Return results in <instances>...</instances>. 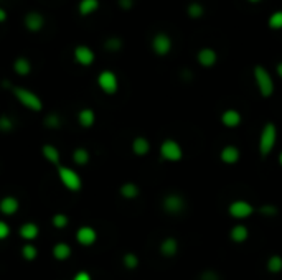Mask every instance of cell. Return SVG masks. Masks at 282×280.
<instances>
[{
  "mask_svg": "<svg viewBox=\"0 0 282 280\" xmlns=\"http://www.w3.org/2000/svg\"><path fill=\"white\" fill-rule=\"evenodd\" d=\"M160 155L163 160H167V162H180L183 158V150L177 140L167 139V140H163L160 145Z\"/></svg>",
  "mask_w": 282,
  "mask_h": 280,
  "instance_id": "8992f818",
  "label": "cell"
},
{
  "mask_svg": "<svg viewBox=\"0 0 282 280\" xmlns=\"http://www.w3.org/2000/svg\"><path fill=\"white\" fill-rule=\"evenodd\" d=\"M43 124H45V127H48V129L56 130V129H60V127H61V117L56 112H51L45 117Z\"/></svg>",
  "mask_w": 282,
  "mask_h": 280,
  "instance_id": "4dcf8cb0",
  "label": "cell"
},
{
  "mask_svg": "<svg viewBox=\"0 0 282 280\" xmlns=\"http://www.w3.org/2000/svg\"><path fill=\"white\" fill-rule=\"evenodd\" d=\"M276 69H277V74H279L281 78H282V61H281L279 64H277V68H276Z\"/></svg>",
  "mask_w": 282,
  "mask_h": 280,
  "instance_id": "7bdbcfd3",
  "label": "cell"
},
{
  "mask_svg": "<svg viewBox=\"0 0 282 280\" xmlns=\"http://www.w3.org/2000/svg\"><path fill=\"white\" fill-rule=\"evenodd\" d=\"M178 252V243L175 237H165L160 243V254L163 257H175Z\"/></svg>",
  "mask_w": 282,
  "mask_h": 280,
  "instance_id": "44dd1931",
  "label": "cell"
},
{
  "mask_svg": "<svg viewBox=\"0 0 282 280\" xmlns=\"http://www.w3.org/2000/svg\"><path fill=\"white\" fill-rule=\"evenodd\" d=\"M239 156H241V152H239L238 147L234 145H226L219 154V158H221L223 163L226 165H234L239 162Z\"/></svg>",
  "mask_w": 282,
  "mask_h": 280,
  "instance_id": "2e32d148",
  "label": "cell"
},
{
  "mask_svg": "<svg viewBox=\"0 0 282 280\" xmlns=\"http://www.w3.org/2000/svg\"><path fill=\"white\" fill-rule=\"evenodd\" d=\"M267 270H269L271 274H279L282 272V257L281 255H271L269 259H267Z\"/></svg>",
  "mask_w": 282,
  "mask_h": 280,
  "instance_id": "f546056e",
  "label": "cell"
},
{
  "mask_svg": "<svg viewBox=\"0 0 282 280\" xmlns=\"http://www.w3.org/2000/svg\"><path fill=\"white\" fill-rule=\"evenodd\" d=\"M89 160H91V155H89L88 149H84V147H78V149L73 150V162L76 163L78 167H84V165H88Z\"/></svg>",
  "mask_w": 282,
  "mask_h": 280,
  "instance_id": "4316f807",
  "label": "cell"
},
{
  "mask_svg": "<svg viewBox=\"0 0 282 280\" xmlns=\"http://www.w3.org/2000/svg\"><path fill=\"white\" fill-rule=\"evenodd\" d=\"M130 149H132V152L137 156H144L150 152V142L145 139V137H135V139L132 140Z\"/></svg>",
  "mask_w": 282,
  "mask_h": 280,
  "instance_id": "7402d4cb",
  "label": "cell"
},
{
  "mask_svg": "<svg viewBox=\"0 0 282 280\" xmlns=\"http://www.w3.org/2000/svg\"><path fill=\"white\" fill-rule=\"evenodd\" d=\"M229 237H231V241L233 243H236V244H243L244 241H248V237H249V231H248V227L246 226H243V224H236V226H233V229L229 231Z\"/></svg>",
  "mask_w": 282,
  "mask_h": 280,
  "instance_id": "cb8c5ba5",
  "label": "cell"
},
{
  "mask_svg": "<svg viewBox=\"0 0 282 280\" xmlns=\"http://www.w3.org/2000/svg\"><path fill=\"white\" fill-rule=\"evenodd\" d=\"M162 206H163V210H165L167 215L177 216V215H180L183 210H185L187 203H185V198H183L182 194L170 193V194H167V196L163 198Z\"/></svg>",
  "mask_w": 282,
  "mask_h": 280,
  "instance_id": "52a82bcc",
  "label": "cell"
},
{
  "mask_svg": "<svg viewBox=\"0 0 282 280\" xmlns=\"http://www.w3.org/2000/svg\"><path fill=\"white\" fill-rule=\"evenodd\" d=\"M22 257L28 260V262H33V260L38 257V249L33 243H25L22 248Z\"/></svg>",
  "mask_w": 282,
  "mask_h": 280,
  "instance_id": "83f0119b",
  "label": "cell"
},
{
  "mask_svg": "<svg viewBox=\"0 0 282 280\" xmlns=\"http://www.w3.org/2000/svg\"><path fill=\"white\" fill-rule=\"evenodd\" d=\"M13 71L18 74V76H28L31 73V63L30 60L25 58V56H18L13 61Z\"/></svg>",
  "mask_w": 282,
  "mask_h": 280,
  "instance_id": "603a6c76",
  "label": "cell"
},
{
  "mask_svg": "<svg viewBox=\"0 0 282 280\" xmlns=\"http://www.w3.org/2000/svg\"><path fill=\"white\" fill-rule=\"evenodd\" d=\"M221 122L224 127H228V129H234V127H238L241 124V114L238 111H234V109H228V111H224L221 114Z\"/></svg>",
  "mask_w": 282,
  "mask_h": 280,
  "instance_id": "ffe728a7",
  "label": "cell"
},
{
  "mask_svg": "<svg viewBox=\"0 0 282 280\" xmlns=\"http://www.w3.org/2000/svg\"><path fill=\"white\" fill-rule=\"evenodd\" d=\"M73 250H71V246H69L68 243H56L53 246V249H51V255L60 260V262H63V260H68L69 257H71Z\"/></svg>",
  "mask_w": 282,
  "mask_h": 280,
  "instance_id": "e0dca14e",
  "label": "cell"
},
{
  "mask_svg": "<svg viewBox=\"0 0 282 280\" xmlns=\"http://www.w3.org/2000/svg\"><path fill=\"white\" fill-rule=\"evenodd\" d=\"M277 140V129L272 122H267V124L262 127L261 137H259V154L261 156H267L272 152Z\"/></svg>",
  "mask_w": 282,
  "mask_h": 280,
  "instance_id": "3957f363",
  "label": "cell"
},
{
  "mask_svg": "<svg viewBox=\"0 0 282 280\" xmlns=\"http://www.w3.org/2000/svg\"><path fill=\"white\" fill-rule=\"evenodd\" d=\"M7 17H8L7 10H5V8H3V7H0V23L7 22Z\"/></svg>",
  "mask_w": 282,
  "mask_h": 280,
  "instance_id": "b9f144b4",
  "label": "cell"
},
{
  "mask_svg": "<svg viewBox=\"0 0 282 280\" xmlns=\"http://www.w3.org/2000/svg\"><path fill=\"white\" fill-rule=\"evenodd\" d=\"M198 280H221V279H219V274H216L215 270H205V272L200 274Z\"/></svg>",
  "mask_w": 282,
  "mask_h": 280,
  "instance_id": "74e56055",
  "label": "cell"
},
{
  "mask_svg": "<svg viewBox=\"0 0 282 280\" xmlns=\"http://www.w3.org/2000/svg\"><path fill=\"white\" fill-rule=\"evenodd\" d=\"M56 172H58L60 183L63 185L68 191L76 193L83 188V180H81V177H79V173L76 172V170H73L71 167H66V165H60Z\"/></svg>",
  "mask_w": 282,
  "mask_h": 280,
  "instance_id": "7a4b0ae2",
  "label": "cell"
},
{
  "mask_svg": "<svg viewBox=\"0 0 282 280\" xmlns=\"http://www.w3.org/2000/svg\"><path fill=\"white\" fill-rule=\"evenodd\" d=\"M122 264H124L125 269L135 270V269L139 267V257L134 252H127V254L124 255V257H122Z\"/></svg>",
  "mask_w": 282,
  "mask_h": 280,
  "instance_id": "1f68e13d",
  "label": "cell"
},
{
  "mask_svg": "<svg viewBox=\"0 0 282 280\" xmlns=\"http://www.w3.org/2000/svg\"><path fill=\"white\" fill-rule=\"evenodd\" d=\"M152 48L158 56H165L172 50V40L167 33H157L152 40Z\"/></svg>",
  "mask_w": 282,
  "mask_h": 280,
  "instance_id": "30bf717a",
  "label": "cell"
},
{
  "mask_svg": "<svg viewBox=\"0 0 282 280\" xmlns=\"http://www.w3.org/2000/svg\"><path fill=\"white\" fill-rule=\"evenodd\" d=\"M134 5V0H119V7L122 10H130Z\"/></svg>",
  "mask_w": 282,
  "mask_h": 280,
  "instance_id": "60d3db41",
  "label": "cell"
},
{
  "mask_svg": "<svg viewBox=\"0 0 282 280\" xmlns=\"http://www.w3.org/2000/svg\"><path fill=\"white\" fill-rule=\"evenodd\" d=\"M23 25L28 31H40L45 27V17L40 12H28L23 17Z\"/></svg>",
  "mask_w": 282,
  "mask_h": 280,
  "instance_id": "7c38bea8",
  "label": "cell"
},
{
  "mask_svg": "<svg viewBox=\"0 0 282 280\" xmlns=\"http://www.w3.org/2000/svg\"><path fill=\"white\" fill-rule=\"evenodd\" d=\"M279 165H281V167H282V152H281V154H279Z\"/></svg>",
  "mask_w": 282,
  "mask_h": 280,
  "instance_id": "ee69618b",
  "label": "cell"
},
{
  "mask_svg": "<svg viewBox=\"0 0 282 280\" xmlns=\"http://www.w3.org/2000/svg\"><path fill=\"white\" fill-rule=\"evenodd\" d=\"M119 193L121 196L124 199H135L140 194V189L135 183L132 182H127V183H122L121 188H119Z\"/></svg>",
  "mask_w": 282,
  "mask_h": 280,
  "instance_id": "484cf974",
  "label": "cell"
},
{
  "mask_svg": "<svg viewBox=\"0 0 282 280\" xmlns=\"http://www.w3.org/2000/svg\"><path fill=\"white\" fill-rule=\"evenodd\" d=\"M3 86H8L10 93L13 94V97L22 104L23 107L28 109L31 112H41L43 111V101L36 93L30 91V89L23 88V86H12L8 83H3Z\"/></svg>",
  "mask_w": 282,
  "mask_h": 280,
  "instance_id": "6da1fadb",
  "label": "cell"
},
{
  "mask_svg": "<svg viewBox=\"0 0 282 280\" xmlns=\"http://www.w3.org/2000/svg\"><path fill=\"white\" fill-rule=\"evenodd\" d=\"M269 27L272 30H279L282 28V12H274L269 17Z\"/></svg>",
  "mask_w": 282,
  "mask_h": 280,
  "instance_id": "d590c367",
  "label": "cell"
},
{
  "mask_svg": "<svg viewBox=\"0 0 282 280\" xmlns=\"http://www.w3.org/2000/svg\"><path fill=\"white\" fill-rule=\"evenodd\" d=\"M38 234H40V227L33 221L23 222L20 229H18V236H20V239H23L25 243H33L36 237H38Z\"/></svg>",
  "mask_w": 282,
  "mask_h": 280,
  "instance_id": "5bb4252c",
  "label": "cell"
},
{
  "mask_svg": "<svg viewBox=\"0 0 282 280\" xmlns=\"http://www.w3.org/2000/svg\"><path fill=\"white\" fill-rule=\"evenodd\" d=\"M41 155H43V158L46 160L48 163L51 165H56V167H60V160H61V154L58 150V147L51 145V144H45L41 147Z\"/></svg>",
  "mask_w": 282,
  "mask_h": 280,
  "instance_id": "9a60e30c",
  "label": "cell"
},
{
  "mask_svg": "<svg viewBox=\"0 0 282 280\" xmlns=\"http://www.w3.org/2000/svg\"><path fill=\"white\" fill-rule=\"evenodd\" d=\"M76 241L83 248H89V246H93L97 241V232L91 226H81L76 231Z\"/></svg>",
  "mask_w": 282,
  "mask_h": 280,
  "instance_id": "8fae6325",
  "label": "cell"
},
{
  "mask_svg": "<svg viewBox=\"0 0 282 280\" xmlns=\"http://www.w3.org/2000/svg\"><path fill=\"white\" fill-rule=\"evenodd\" d=\"M196 58H198V63L201 66L211 68V66H215L216 60H218V55H216V51L211 48H201L198 51V56H196Z\"/></svg>",
  "mask_w": 282,
  "mask_h": 280,
  "instance_id": "d6986e66",
  "label": "cell"
},
{
  "mask_svg": "<svg viewBox=\"0 0 282 280\" xmlns=\"http://www.w3.org/2000/svg\"><path fill=\"white\" fill-rule=\"evenodd\" d=\"M73 280H93V279H91V275L86 272V270H79L78 274H74Z\"/></svg>",
  "mask_w": 282,
  "mask_h": 280,
  "instance_id": "ab89813d",
  "label": "cell"
},
{
  "mask_svg": "<svg viewBox=\"0 0 282 280\" xmlns=\"http://www.w3.org/2000/svg\"><path fill=\"white\" fill-rule=\"evenodd\" d=\"M73 58L78 64H81L86 68V66H91L94 63L96 55H94V51L89 48L88 45H78V46H74V50H73Z\"/></svg>",
  "mask_w": 282,
  "mask_h": 280,
  "instance_id": "9c48e42d",
  "label": "cell"
},
{
  "mask_svg": "<svg viewBox=\"0 0 282 280\" xmlns=\"http://www.w3.org/2000/svg\"><path fill=\"white\" fill-rule=\"evenodd\" d=\"M94 122H96V112H94L91 107H83L81 111L78 112V124L84 127V129L93 127Z\"/></svg>",
  "mask_w": 282,
  "mask_h": 280,
  "instance_id": "ac0fdd59",
  "label": "cell"
},
{
  "mask_svg": "<svg viewBox=\"0 0 282 280\" xmlns=\"http://www.w3.org/2000/svg\"><path fill=\"white\" fill-rule=\"evenodd\" d=\"M18 210H20V201H18L17 196L13 194H7L0 199V213L3 216H13L17 215Z\"/></svg>",
  "mask_w": 282,
  "mask_h": 280,
  "instance_id": "4fadbf2b",
  "label": "cell"
},
{
  "mask_svg": "<svg viewBox=\"0 0 282 280\" xmlns=\"http://www.w3.org/2000/svg\"><path fill=\"white\" fill-rule=\"evenodd\" d=\"M249 2H261V0H249Z\"/></svg>",
  "mask_w": 282,
  "mask_h": 280,
  "instance_id": "f6af8a7d",
  "label": "cell"
},
{
  "mask_svg": "<svg viewBox=\"0 0 282 280\" xmlns=\"http://www.w3.org/2000/svg\"><path fill=\"white\" fill-rule=\"evenodd\" d=\"M8 236H10V226L0 219V241H5Z\"/></svg>",
  "mask_w": 282,
  "mask_h": 280,
  "instance_id": "f35d334b",
  "label": "cell"
},
{
  "mask_svg": "<svg viewBox=\"0 0 282 280\" xmlns=\"http://www.w3.org/2000/svg\"><path fill=\"white\" fill-rule=\"evenodd\" d=\"M97 86L104 94H112L117 93V89H119V81H117V76L114 71L111 69H104L101 71L99 76H97Z\"/></svg>",
  "mask_w": 282,
  "mask_h": 280,
  "instance_id": "5b68a950",
  "label": "cell"
},
{
  "mask_svg": "<svg viewBox=\"0 0 282 280\" xmlns=\"http://www.w3.org/2000/svg\"><path fill=\"white\" fill-rule=\"evenodd\" d=\"M203 12H205L203 5H200V3H196V2H193V3H190V5H188V15L193 17V18L201 17V15H203Z\"/></svg>",
  "mask_w": 282,
  "mask_h": 280,
  "instance_id": "8d00e7d4",
  "label": "cell"
},
{
  "mask_svg": "<svg viewBox=\"0 0 282 280\" xmlns=\"http://www.w3.org/2000/svg\"><path fill=\"white\" fill-rule=\"evenodd\" d=\"M259 215L266 216V218H274L279 215V210H277V206H274V205H262L259 208Z\"/></svg>",
  "mask_w": 282,
  "mask_h": 280,
  "instance_id": "e575fe53",
  "label": "cell"
},
{
  "mask_svg": "<svg viewBox=\"0 0 282 280\" xmlns=\"http://www.w3.org/2000/svg\"><path fill=\"white\" fill-rule=\"evenodd\" d=\"M254 81L257 84V89H259L262 97H271L272 93H274V81H272L269 71L262 66H256L254 68Z\"/></svg>",
  "mask_w": 282,
  "mask_h": 280,
  "instance_id": "277c9868",
  "label": "cell"
},
{
  "mask_svg": "<svg viewBox=\"0 0 282 280\" xmlns=\"http://www.w3.org/2000/svg\"><path fill=\"white\" fill-rule=\"evenodd\" d=\"M104 48L107 51H112V53H116V51H119L122 48V40L117 36H112V38H107L106 43H104Z\"/></svg>",
  "mask_w": 282,
  "mask_h": 280,
  "instance_id": "d6a6232c",
  "label": "cell"
},
{
  "mask_svg": "<svg viewBox=\"0 0 282 280\" xmlns=\"http://www.w3.org/2000/svg\"><path fill=\"white\" fill-rule=\"evenodd\" d=\"M229 216H233L234 219H246L254 213V206L248 201H243V199H236L233 201L228 208Z\"/></svg>",
  "mask_w": 282,
  "mask_h": 280,
  "instance_id": "ba28073f",
  "label": "cell"
},
{
  "mask_svg": "<svg viewBox=\"0 0 282 280\" xmlns=\"http://www.w3.org/2000/svg\"><path fill=\"white\" fill-rule=\"evenodd\" d=\"M99 8V0H79L78 3V12L79 15L83 17H88L91 15V13H94Z\"/></svg>",
  "mask_w": 282,
  "mask_h": 280,
  "instance_id": "d4e9b609",
  "label": "cell"
},
{
  "mask_svg": "<svg viewBox=\"0 0 282 280\" xmlns=\"http://www.w3.org/2000/svg\"><path fill=\"white\" fill-rule=\"evenodd\" d=\"M13 127H15V124H13V121L10 117L0 116V132H2V134H8V132H12Z\"/></svg>",
  "mask_w": 282,
  "mask_h": 280,
  "instance_id": "836d02e7",
  "label": "cell"
},
{
  "mask_svg": "<svg viewBox=\"0 0 282 280\" xmlns=\"http://www.w3.org/2000/svg\"><path fill=\"white\" fill-rule=\"evenodd\" d=\"M51 224L56 229H64L68 224H69V218L64 215V213H55L53 216H51Z\"/></svg>",
  "mask_w": 282,
  "mask_h": 280,
  "instance_id": "f1b7e54d",
  "label": "cell"
}]
</instances>
